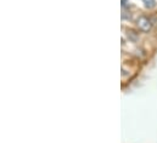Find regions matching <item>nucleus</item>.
<instances>
[{"instance_id": "1", "label": "nucleus", "mask_w": 157, "mask_h": 143, "mask_svg": "<svg viewBox=\"0 0 157 143\" xmlns=\"http://www.w3.org/2000/svg\"><path fill=\"white\" fill-rule=\"evenodd\" d=\"M135 26L136 28L140 31V32H144V33H147L151 31L152 28V22L149 17L146 16H139L135 21Z\"/></svg>"}, {"instance_id": "2", "label": "nucleus", "mask_w": 157, "mask_h": 143, "mask_svg": "<svg viewBox=\"0 0 157 143\" xmlns=\"http://www.w3.org/2000/svg\"><path fill=\"white\" fill-rule=\"evenodd\" d=\"M144 2L147 7H154L155 6V0H144Z\"/></svg>"}]
</instances>
